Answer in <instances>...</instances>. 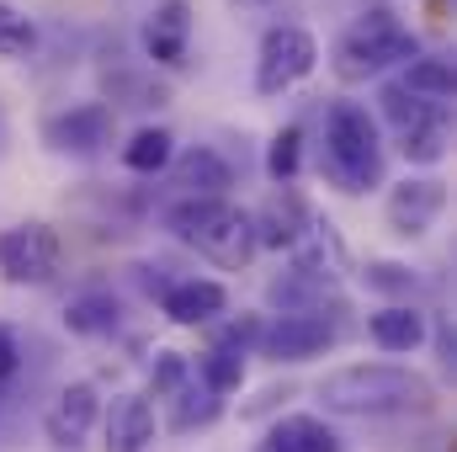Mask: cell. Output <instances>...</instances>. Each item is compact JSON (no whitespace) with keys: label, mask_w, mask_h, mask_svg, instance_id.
I'll use <instances>...</instances> for the list:
<instances>
[{"label":"cell","mask_w":457,"mask_h":452,"mask_svg":"<svg viewBox=\"0 0 457 452\" xmlns=\"http://www.w3.org/2000/svg\"><path fill=\"white\" fill-rule=\"evenodd\" d=\"M255 452H345V448L320 415H282V421L255 442Z\"/></svg>","instance_id":"obj_17"},{"label":"cell","mask_w":457,"mask_h":452,"mask_svg":"<svg viewBox=\"0 0 457 452\" xmlns=\"http://www.w3.org/2000/svg\"><path fill=\"white\" fill-rule=\"evenodd\" d=\"M154 442V405L144 394H122L107 410V452H149Z\"/></svg>","instance_id":"obj_15"},{"label":"cell","mask_w":457,"mask_h":452,"mask_svg":"<svg viewBox=\"0 0 457 452\" xmlns=\"http://www.w3.org/2000/svg\"><path fill=\"white\" fill-rule=\"evenodd\" d=\"M383 213H388V229L394 234L415 239V234H426V229L447 213V181L442 176H404L388 192V208Z\"/></svg>","instance_id":"obj_9"},{"label":"cell","mask_w":457,"mask_h":452,"mask_svg":"<svg viewBox=\"0 0 457 452\" xmlns=\"http://www.w3.org/2000/svg\"><path fill=\"white\" fill-rule=\"evenodd\" d=\"M361 282H367L372 293H388V298L415 293V272H410L404 261H367V266H361Z\"/></svg>","instance_id":"obj_26"},{"label":"cell","mask_w":457,"mask_h":452,"mask_svg":"<svg viewBox=\"0 0 457 452\" xmlns=\"http://www.w3.org/2000/svg\"><path fill=\"white\" fill-rule=\"evenodd\" d=\"M378 113H383V122L404 138V133H415V128H426L431 117H442V107L436 102H420V96H410L399 80H388L383 91H378Z\"/></svg>","instance_id":"obj_20"},{"label":"cell","mask_w":457,"mask_h":452,"mask_svg":"<svg viewBox=\"0 0 457 452\" xmlns=\"http://www.w3.org/2000/svg\"><path fill=\"white\" fill-rule=\"evenodd\" d=\"M176 399V415H170V431H192V426H213L219 421V410H224V399L219 394H208V389H181V394H170Z\"/></svg>","instance_id":"obj_24"},{"label":"cell","mask_w":457,"mask_h":452,"mask_svg":"<svg viewBox=\"0 0 457 452\" xmlns=\"http://www.w3.org/2000/svg\"><path fill=\"white\" fill-rule=\"evenodd\" d=\"M59 234L43 224V219H27V224L0 229V277L16 282V288H43L59 277Z\"/></svg>","instance_id":"obj_6"},{"label":"cell","mask_w":457,"mask_h":452,"mask_svg":"<svg viewBox=\"0 0 457 452\" xmlns=\"http://www.w3.org/2000/svg\"><path fill=\"white\" fill-rule=\"evenodd\" d=\"M170 160H176V133H170V128H138V133L122 144V165H128L133 176H160Z\"/></svg>","instance_id":"obj_19"},{"label":"cell","mask_w":457,"mask_h":452,"mask_svg":"<svg viewBox=\"0 0 457 452\" xmlns=\"http://www.w3.org/2000/svg\"><path fill=\"white\" fill-rule=\"evenodd\" d=\"M399 86L410 91V96H420V102H453V59H436V54H415L410 64H404V75H399Z\"/></svg>","instance_id":"obj_18"},{"label":"cell","mask_w":457,"mask_h":452,"mask_svg":"<svg viewBox=\"0 0 457 452\" xmlns=\"http://www.w3.org/2000/svg\"><path fill=\"white\" fill-rule=\"evenodd\" d=\"M399 149H404V160L410 165H436L442 155H447V113L431 117L426 128H415V133H404L399 138Z\"/></svg>","instance_id":"obj_25"},{"label":"cell","mask_w":457,"mask_h":452,"mask_svg":"<svg viewBox=\"0 0 457 452\" xmlns=\"http://www.w3.org/2000/svg\"><path fill=\"white\" fill-rule=\"evenodd\" d=\"M96 421H102V394H96V383H64L59 399H54V410L43 415L48 448H59V452L80 448Z\"/></svg>","instance_id":"obj_10"},{"label":"cell","mask_w":457,"mask_h":452,"mask_svg":"<svg viewBox=\"0 0 457 452\" xmlns=\"http://www.w3.org/2000/svg\"><path fill=\"white\" fill-rule=\"evenodd\" d=\"M16 367H21V351H16L11 331H0V383H11V378H16Z\"/></svg>","instance_id":"obj_29"},{"label":"cell","mask_w":457,"mask_h":452,"mask_svg":"<svg viewBox=\"0 0 457 452\" xmlns=\"http://www.w3.org/2000/svg\"><path fill=\"white\" fill-rule=\"evenodd\" d=\"M303 171V128H282L271 144H266V176L277 187H293V176Z\"/></svg>","instance_id":"obj_23"},{"label":"cell","mask_w":457,"mask_h":452,"mask_svg":"<svg viewBox=\"0 0 457 452\" xmlns=\"http://www.w3.org/2000/svg\"><path fill=\"white\" fill-rule=\"evenodd\" d=\"M117 133V117L107 102H75L64 113H54L43 122V144L54 155H70V160H96Z\"/></svg>","instance_id":"obj_8"},{"label":"cell","mask_w":457,"mask_h":452,"mask_svg":"<svg viewBox=\"0 0 457 452\" xmlns=\"http://www.w3.org/2000/svg\"><path fill=\"white\" fill-rule=\"evenodd\" d=\"M325 176L345 197L383 187V133L378 117L356 102H336L325 117Z\"/></svg>","instance_id":"obj_3"},{"label":"cell","mask_w":457,"mask_h":452,"mask_svg":"<svg viewBox=\"0 0 457 452\" xmlns=\"http://www.w3.org/2000/svg\"><path fill=\"white\" fill-rule=\"evenodd\" d=\"M64 331L70 336H107L117 331V298L112 293H80L64 304Z\"/></svg>","instance_id":"obj_21"},{"label":"cell","mask_w":457,"mask_h":452,"mask_svg":"<svg viewBox=\"0 0 457 452\" xmlns=\"http://www.w3.org/2000/svg\"><path fill=\"white\" fill-rule=\"evenodd\" d=\"M165 171H170V187H176L181 197H228V187H234L228 160L219 155V149H208V144L181 149Z\"/></svg>","instance_id":"obj_13"},{"label":"cell","mask_w":457,"mask_h":452,"mask_svg":"<svg viewBox=\"0 0 457 452\" xmlns=\"http://www.w3.org/2000/svg\"><path fill=\"white\" fill-rule=\"evenodd\" d=\"M197 378H203V389L208 394H234L239 383H245V356L239 351H228V346H208L203 356H197Z\"/></svg>","instance_id":"obj_22"},{"label":"cell","mask_w":457,"mask_h":452,"mask_svg":"<svg viewBox=\"0 0 457 452\" xmlns=\"http://www.w3.org/2000/svg\"><path fill=\"white\" fill-rule=\"evenodd\" d=\"M320 405L330 415H410L431 410V383L399 362H351L325 372Z\"/></svg>","instance_id":"obj_1"},{"label":"cell","mask_w":457,"mask_h":452,"mask_svg":"<svg viewBox=\"0 0 457 452\" xmlns=\"http://www.w3.org/2000/svg\"><path fill=\"white\" fill-rule=\"evenodd\" d=\"M415 54H420L415 32H410L388 5H372V11H361V16L345 27L341 43H336V80L361 86V80H372V75H383V70H394V64H410Z\"/></svg>","instance_id":"obj_4"},{"label":"cell","mask_w":457,"mask_h":452,"mask_svg":"<svg viewBox=\"0 0 457 452\" xmlns=\"http://www.w3.org/2000/svg\"><path fill=\"white\" fill-rule=\"evenodd\" d=\"M27 48H32V21H27L16 5L0 0V54L16 59V54H27Z\"/></svg>","instance_id":"obj_28"},{"label":"cell","mask_w":457,"mask_h":452,"mask_svg":"<svg viewBox=\"0 0 457 452\" xmlns=\"http://www.w3.org/2000/svg\"><path fill=\"white\" fill-rule=\"evenodd\" d=\"M320 70V43L309 27H266L261 32V48H255V91L261 96H282L293 91L298 80H309Z\"/></svg>","instance_id":"obj_5"},{"label":"cell","mask_w":457,"mask_h":452,"mask_svg":"<svg viewBox=\"0 0 457 452\" xmlns=\"http://www.w3.org/2000/svg\"><path fill=\"white\" fill-rule=\"evenodd\" d=\"M224 309H228V293H224V282H213V277H181V282H170L160 293V314L170 325H181V331L213 325Z\"/></svg>","instance_id":"obj_11"},{"label":"cell","mask_w":457,"mask_h":452,"mask_svg":"<svg viewBox=\"0 0 457 452\" xmlns=\"http://www.w3.org/2000/svg\"><path fill=\"white\" fill-rule=\"evenodd\" d=\"M314 224V208L293 192V187H282L261 213H250V229H255V250L266 245V250H298L303 245V234Z\"/></svg>","instance_id":"obj_12"},{"label":"cell","mask_w":457,"mask_h":452,"mask_svg":"<svg viewBox=\"0 0 457 452\" xmlns=\"http://www.w3.org/2000/svg\"><path fill=\"white\" fill-rule=\"evenodd\" d=\"M0 149H5V117H0Z\"/></svg>","instance_id":"obj_30"},{"label":"cell","mask_w":457,"mask_h":452,"mask_svg":"<svg viewBox=\"0 0 457 452\" xmlns=\"http://www.w3.org/2000/svg\"><path fill=\"white\" fill-rule=\"evenodd\" d=\"M165 229L192 245L197 255L219 261L228 272H239L250 255H255V229H250V213L234 208L228 197H176L165 208Z\"/></svg>","instance_id":"obj_2"},{"label":"cell","mask_w":457,"mask_h":452,"mask_svg":"<svg viewBox=\"0 0 457 452\" xmlns=\"http://www.w3.org/2000/svg\"><path fill=\"white\" fill-rule=\"evenodd\" d=\"M187 378H192V362H187L181 351H154V367H149V389H154L160 399L181 394V389H187Z\"/></svg>","instance_id":"obj_27"},{"label":"cell","mask_w":457,"mask_h":452,"mask_svg":"<svg viewBox=\"0 0 457 452\" xmlns=\"http://www.w3.org/2000/svg\"><path fill=\"white\" fill-rule=\"evenodd\" d=\"M187 48H192V5L160 0L144 21V54L154 64H187Z\"/></svg>","instance_id":"obj_14"},{"label":"cell","mask_w":457,"mask_h":452,"mask_svg":"<svg viewBox=\"0 0 457 452\" xmlns=\"http://www.w3.org/2000/svg\"><path fill=\"white\" fill-rule=\"evenodd\" d=\"M367 336L378 351H394V356H410L426 346V314L410 309V304H383L372 320H367Z\"/></svg>","instance_id":"obj_16"},{"label":"cell","mask_w":457,"mask_h":452,"mask_svg":"<svg viewBox=\"0 0 457 452\" xmlns=\"http://www.w3.org/2000/svg\"><path fill=\"white\" fill-rule=\"evenodd\" d=\"M336 314H325V309H309V314H277L271 325H261V340H255V351L266 356V362H314V356H325L330 346H336Z\"/></svg>","instance_id":"obj_7"}]
</instances>
